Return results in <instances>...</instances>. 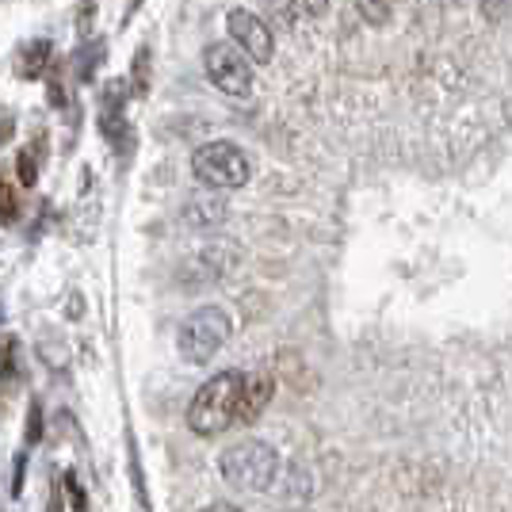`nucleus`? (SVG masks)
<instances>
[{"label":"nucleus","instance_id":"1","mask_svg":"<svg viewBox=\"0 0 512 512\" xmlns=\"http://www.w3.org/2000/svg\"><path fill=\"white\" fill-rule=\"evenodd\" d=\"M245 375L241 371H218L214 379L195 390L188 406V428L195 436H222L230 425H237V398H241Z\"/></svg>","mask_w":512,"mask_h":512},{"label":"nucleus","instance_id":"2","mask_svg":"<svg viewBox=\"0 0 512 512\" xmlns=\"http://www.w3.org/2000/svg\"><path fill=\"white\" fill-rule=\"evenodd\" d=\"M218 474L241 493H264V490H272V482H276L279 455H276V448L264 444V440H241V444L222 451Z\"/></svg>","mask_w":512,"mask_h":512},{"label":"nucleus","instance_id":"3","mask_svg":"<svg viewBox=\"0 0 512 512\" xmlns=\"http://www.w3.org/2000/svg\"><path fill=\"white\" fill-rule=\"evenodd\" d=\"M234 321L222 306H199L192 318L180 325L176 333V348L188 363H207L222 352V344L230 341Z\"/></svg>","mask_w":512,"mask_h":512},{"label":"nucleus","instance_id":"4","mask_svg":"<svg viewBox=\"0 0 512 512\" xmlns=\"http://www.w3.org/2000/svg\"><path fill=\"white\" fill-rule=\"evenodd\" d=\"M192 172H195V180H199V184L230 192V188H245V184H249L253 165H249L245 150L234 146V142H207V146H199V150H195Z\"/></svg>","mask_w":512,"mask_h":512},{"label":"nucleus","instance_id":"5","mask_svg":"<svg viewBox=\"0 0 512 512\" xmlns=\"http://www.w3.org/2000/svg\"><path fill=\"white\" fill-rule=\"evenodd\" d=\"M203 69L211 77L214 88H222L226 96H249L253 92V65L245 62V54L230 43H211L203 54Z\"/></svg>","mask_w":512,"mask_h":512},{"label":"nucleus","instance_id":"6","mask_svg":"<svg viewBox=\"0 0 512 512\" xmlns=\"http://www.w3.org/2000/svg\"><path fill=\"white\" fill-rule=\"evenodd\" d=\"M226 31L237 43V50L256 65H268L272 54H276V43H272V27L260 20L256 12H245V8H234L226 16Z\"/></svg>","mask_w":512,"mask_h":512},{"label":"nucleus","instance_id":"7","mask_svg":"<svg viewBox=\"0 0 512 512\" xmlns=\"http://www.w3.org/2000/svg\"><path fill=\"white\" fill-rule=\"evenodd\" d=\"M272 394H276V379L272 375H245L241 398H237V425H253L256 417L268 409Z\"/></svg>","mask_w":512,"mask_h":512},{"label":"nucleus","instance_id":"8","mask_svg":"<svg viewBox=\"0 0 512 512\" xmlns=\"http://www.w3.org/2000/svg\"><path fill=\"white\" fill-rule=\"evenodd\" d=\"M123 100H127V85H123V81H111V85L104 88V100H100V130L107 134V142H119V138L127 134Z\"/></svg>","mask_w":512,"mask_h":512},{"label":"nucleus","instance_id":"9","mask_svg":"<svg viewBox=\"0 0 512 512\" xmlns=\"http://www.w3.org/2000/svg\"><path fill=\"white\" fill-rule=\"evenodd\" d=\"M50 58H54L50 39H35V43H27L23 50H16L12 69H16V77H20V81H35V77H43L46 69H50Z\"/></svg>","mask_w":512,"mask_h":512},{"label":"nucleus","instance_id":"10","mask_svg":"<svg viewBox=\"0 0 512 512\" xmlns=\"http://www.w3.org/2000/svg\"><path fill=\"white\" fill-rule=\"evenodd\" d=\"M184 218H188V226H195V230H207V226H218L226 218V203L218 195H195L192 203L184 207Z\"/></svg>","mask_w":512,"mask_h":512},{"label":"nucleus","instance_id":"11","mask_svg":"<svg viewBox=\"0 0 512 512\" xmlns=\"http://www.w3.org/2000/svg\"><path fill=\"white\" fill-rule=\"evenodd\" d=\"M43 150H46V138H35V150L27 146V150H20V157H16V169H20L23 188H35V184H39V161H43Z\"/></svg>","mask_w":512,"mask_h":512},{"label":"nucleus","instance_id":"12","mask_svg":"<svg viewBox=\"0 0 512 512\" xmlns=\"http://www.w3.org/2000/svg\"><path fill=\"white\" fill-rule=\"evenodd\" d=\"M0 383H20V341L16 337L0 341Z\"/></svg>","mask_w":512,"mask_h":512},{"label":"nucleus","instance_id":"13","mask_svg":"<svg viewBox=\"0 0 512 512\" xmlns=\"http://www.w3.org/2000/svg\"><path fill=\"white\" fill-rule=\"evenodd\" d=\"M92 43H96V39H92ZM100 62H104V43L81 46V50H77V58H73V73H77V81H92V73L100 69Z\"/></svg>","mask_w":512,"mask_h":512},{"label":"nucleus","instance_id":"14","mask_svg":"<svg viewBox=\"0 0 512 512\" xmlns=\"http://www.w3.org/2000/svg\"><path fill=\"white\" fill-rule=\"evenodd\" d=\"M16 218H20V195L0 176V226H12Z\"/></svg>","mask_w":512,"mask_h":512},{"label":"nucleus","instance_id":"15","mask_svg":"<svg viewBox=\"0 0 512 512\" xmlns=\"http://www.w3.org/2000/svg\"><path fill=\"white\" fill-rule=\"evenodd\" d=\"M356 8H360L363 20L375 23V27H383L390 20V0H356Z\"/></svg>","mask_w":512,"mask_h":512},{"label":"nucleus","instance_id":"16","mask_svg":"<svg viewBox=\"0 0 512 512\" xmlns=\"http://www.w3.org/2000/svg\"><path fill=\"white\" fill-rule=\"evenodd\" d=\"M146 92H150V50L142 46L134 58V96H146Z\"/></svg>","mask_w":512,"mask_h":512},{"label":"nucleus","instance_id":"17","mask_svg":"<svg viewBox=\"0 0 512 512\" xmlns=\"http://www.w3.org/2000/svg\"><path fill=\"white\" fill-rule=\"evenodd\" d=\"M268 12H272V20H276L283 31H291V27H295V20H299L295 0H268Z\"/></svg>","mask_w":512,"mask_h":512},{"label":"nucleus","instance_id":"18","mask_svg":"<svg viewBox=\"0 0 512 512\" xmlns=\"http://www.w3.org/2000/svg\"><path fill=\"white\" fill-rule=\"evenodd\" d=\"M62 490L69 493V501H73V512H85L88 509V497H85V490L77 486V474H73V470H65V474H62Z\"/></svg>","mask_w":512,"mask_h":512},{"label":"nucleus","instance_id":"19","mask_svg":"<svg viewBox=\"0 0 512 512\" xmlns=\"http://www.w3.org/2000/svg\"><path fill=\"white\" fill-rule=\"evenodd\" d=\"M39 436H43V406L31 402V413H27V448H35Z\"/></svg>","mask_w":512,"mask_h":512},{"label":"nucleus","instance_id":"20","mask_svg":"<svg viewBox=\"0 0 512 512\" xmlns=\"http://www.w3.org/2000/svg\"><path fill=\"white\" fill-rule=\"evenodd\" d=\"M65 96H69V92H65V69L54 65V69H50V104L65 107Z\"/></svg>","mask_w":512,"mask_h":512},{"label":"nucleus","instance_id":"21","mask_svg":"<svg viewBox=\"0 0 512 512\" xmlns=\"http://www.w3.org/2000/svg\"><path fill=\"white\" fill-rule=\"evenodd\" d=\"M92 23H96V0H81V8H77V35L81 39H88Z\"/></svg>","mask_w":512,"mask_h":512},{"label":"nucleus","instance_id":"22","mask_svg":"<svg viewBox=\"0 0 512 512\" xmlns=\"http://www.w3.org/2000/svg\"><path fill=\"white\" fill-rule=\"evenodd\" d=\"M509 4L512 0H482V12H486V20L490 23H497L509 16Z\"/></svg>","mask_w":512,"mask_h":512},{"label":"nucleus","instance_id":"23","mask_svg":"<svg viewBox=\"0 0 512 512\" xmlns=\"http://www.w3.org/2000/svg\"><path fill=\"white\" fill-rule=\"evenodd\" d=\"M302 8H306L310 16H321V12L329 8V0H302Z\"/></svg>","mask_w":512,"mask_h":512},{"label":"nucleus","instance_id":"24","mask_svg":"<svg viewBox=\"0 0 512 512\" xmlns=\"http://www.w3.org/2000/svg\"><path fill=\"white\" fill-rule=\"evenodd\" d=\"M20 490H23V455L16 459V482H12V493L20 497Z\"/></svg>","mask_w":512,"mask_h":512},{"label":"nucleus","instance_id":"25","mask_svg":"<svg viewBox=\"0 0 512 512\" xmlns=\"http://www.w3.org/2000/svg\"><path fill=\"white\" fill-rule=\"evenodd\" d=\"M203 512H241L237 505H211V509H203Z\"/></svg>","mask_w":512,"mask_h":512},{"label":"nucleus","instance_id":"26","mask_svg":"<svg viewBox=\"0 0 512 512\" xmlns=\"http://www.w3.org/2000/svg\"><path fill=\"white\" fill-rule=\"evenodd\" d=\"M138 4H142V0H130V12H134V8H138Z\"/></svg>","mask_w":512,"mask_h":512}]
</instances>
